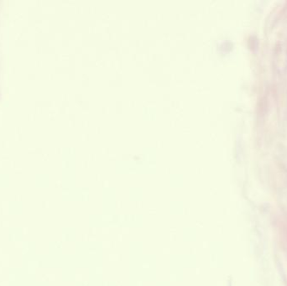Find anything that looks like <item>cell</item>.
I'll return each instance as SVG.
<instances>
[]
</instances>
